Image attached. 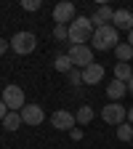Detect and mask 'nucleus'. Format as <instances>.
I'll return each mask as SVG.
<instances>
[{
  "label": "nucleus",
  "instance_id": "1",
  "mask_svg": "<svg viewBox=\"0 0 133 149\" xmlns=\"http://www.w3.org/2000/svg\"><path fill=\"white\" fill-rule=\"evenodd\" d=\"M93 32H96V27H93L91 16H77L69 24V43L72 45H88V40L93 37Z\"/></svg>",
  "mask_w": 133,
  "mask_h": 149
},
{
  "label": "nucleus",
  "instance_id": "2",
  "mask_svg": "<svg viewBox=\"0 0 133 149\" xmlns=\"http://www.w3.org/2000/svg\"><path fill=\"white\" fill-rule=\"evenodd\" d=\"M91 45L96 48V51H115L120 45V32L112 24L96 27V32H93V37H91Z\"/></svg>",
  "mask_w": 133,
  "mask_h": 149
},
{
  "label": "nucleus",
  "instance_id": "3",
  "mask_svg": "<svg viewBox=\"0 0 133 149\" xmlns=\"http://www.w3.org/2000/svg\"><path fill=\"white\" fill-rule=\"evenodd\" d=\"M101 120L104 123H109V125H123V123H128V109L120 104V101H109L104 109H101Z\"/></svg>",
  "mask_w": 133,
  "mask_h": 149
},
{
  "label": "nucleus",
  "instance_id": "4",
  "mask_svg": "<svg viewBox=\"0 0 133 149\" xmlns=\"http://www.w3.org/2000/svg\"><path fill=\"white\" fill-rule=\"evenodd\" d=\"M35 48H37V37H35V32H16V35L11 37V51H13V53L27 56V53H32Z\"/></svg>",
  "mask_w": 133,
  "mask_h": 149
},
{
  "label": "nucleus",
  "instance_id": "5",
  "mask_svg": "<svg viewBox=\"0 0 133 149\" xmlns=\"http://www.w3.org/2000/svg\"><path fill=\"white\" fill-rule=\"evenodd\" d=\"M0 99L6 101V107H8L11 112H22V109L27 107V101H24V91L19 88V85H6Z\"/></svg>",
  "mask_w": 133,
  "mask_h": 149
},
{
  "label": "nucleus",
  "instance_id": "6",
  "mask_svg": "<svg viewBox=\"0 0 133 149\" xmlns=\"http://www.w3.org/2000/svg\"><path fill=\"white\" fill-rule=\"evenodd\" d=\"M75 19H77V13H75V3H69V0H61V3L53 6V22L56 24H72Z\"/></svg>",
  "mask_w": 133,
  "mask_h": 149
},
{
  "label": "nucleus",
  "instance_id": "7",
  "mask_svg": "<svg viewBox=\"0 0 133 149\" xmlns=\"http://www.w3.org/2000/svg\"><path fill=\"white\" fill-rule=\"evenodd\" d=\"M69 59L75 61V67L85 69V67L93 64V48L91 45H72L69 48Z\"/></svg>",
  "mask_w": 133,
  "mask_h": 149
},
{
  "label": "nucleus",
  "instance_id": "8",
  "mask_svg": "<svg viewBox=\"0 0 133 149\" xmlns=\"http://www.w3.org/2000/svg\"><path fill=\"white\" fill-rule=\"evenodd\" d=\"M19 115H22V123H24V125H40V123L45 120V112H43L40 104H27Z\"/></svg>",
  "mask_w": 133,
  "mask_h": 149
},
{
  "label": "nucleus",
  "instance_id": "9",
  "mask_svg": "<svg viewBox=\"0 0 133 149\" xmlns=\"http://www.w3.org/2000/svg\"><path fill=\"white\" fill-rule=\"evenodd\" d=\"M51 125L56 130H72L75 128V115L67 112V109H56L53 115H51Z\"/></svg>",
  "mask_w": 133,
  "mask_h": 149
},
{
  "label": "nucleus",
  "instance_id": "10",
  "mask_svg": "<svg viewBox=\"0 0 133 149\" xmlns=\"http://www.w3.org/2000/svg\"><path fill=\"white\" fill-rule=\"evenodd\" d=\"M112 27H115L117 32H130L133 29V13L128 8H117L115 19H112Z\"/></svg>",
  "mask_w": 133,
  "mask_h": 149
},
{
  "label": "nucleus",
  "instance_id": "11",
  "mask_svg": "<svg viewBox=\"0 0 133 149\" xmlns=\"http://www.w3.org/2000/svg\"><path fill=\"white\" fill-rule=\"evenodd\" d=\"M112 19H115V8H109L107 3H101L96 11H93L91 22H93V27H107V24H112Z\"/></svg>",
  "mask_w": 133,
  "mask_h": 149
},
{
  "label": "nucleus",
  "instance_id": "12",
  "mask_svg": "<svg viewBox=\"0 0 133 149\" xmlns=\"http://www.w3.org/2000/svg\"><path fill=\"white\" fill-rule=\"evenodd\" d=\"M101 80H104V67L101 64H91V67L83 69V83L85 85H96Z\"/></svg>",
  "mask_w": 133,
  "mask_h": 149
},
{
  "label": "nucleus",
  "instance_id": "13",
  "mask_svg": "<svg viewBox=\"0 0 133 149\" xmlns=\"http://www.w3.org/2000/svg\"><path fill=\"white\" fill-rule=\"evenodd\" d=\"M128 93V83H120V80H112L109 85H107V96H109V101H120L123 96Z\"/></svg>",
  "mask_w": 133,
  "mask_h": 149
},
{
  "label": "nucleus",
  "instance_id": "14",
  "mask_svg": "<svg viewBox=\"0 0 133 149\" xmlns=\"http://www.w3.org/2000/svg\"><path fill=\"white\" fill-rule=\"evenodd\" d=\"M53 69H56V72H64V74H69V72L75 69V61L69 59V53H59V56L53 59Z\"/></svg>",
  "mask_w": 133,
  "mask_h": 149
},
{
  "label": "nucleus",
  "instance_id": "15",
  "mask_svg": "<svg viewBox=\"0 0 133 149\" xmlns=\"http://www.w3.org/2000/svg\"><path fill=\"white\" fill-rule=\"evenodd\" d=\"M115 56H117L120 64H130V61H133V45H130V43H120V45L115 48Z\"/></svg>",
  "mask_w": 133,
  "mask_h": 149
},
{
  "label": "nucleus",
  "instance_id": "16",
  "mask_svg": "<svg viewBox=\"0 0 133 149\" xmlns=\"http://www.w3.org/2000/svg\"><path fill=\"white\" fill-rule=\"evenodd\" d=\"M133 77V64H115V80H120V83H128Z\"/></svg>",
  "mask_w": 133,
  "mask_h": 149
},
{
  "label": "nucleus",
  "instance_id": "17",
  "mask_svg": "<svg viewBox=\"0 0 133 149\" xmlns=\"http://www.w3.org/2000/svg\"><path fill=\"white\" fill-rule=\"evenodd\" d=\"M19 125H22V115H19V112H8L6 120H3V128L13 133V130H19Z\"/></svg>",
  "mask_w": 133,
  "mask_h": 149
},
{
  "label": "nucleus",
  "instance_id": "18",
  "mask_svg": "<svg viewBox=\"0 0 133 149\" xmlns=\"http://www.w3.org/2000/svg\"><path fill=\"white\" fill-rule=\"evenodd\" d=\"M75 120H77L80 125H88V123L93 120V107H80L77 115H75Z\"/></svg>",
  "mask_w": 133,
  "mask_h": 149
},
{
  "label": "nucleus",
  "instance_id": "19",
  "mask_svg": "<svg viewBox=\"0 0 133 149\" xmlns=\"http://www.w3.org/2000/svg\"><path fill=\"white\" fill-rule=\"evenodd\" d=\"M117 141H133V125L130 123L117 125Z\"/></svg>",
  "mask_w": 133,
  "mask_h": 149
},
{
  "label": "nucleus",
  "instance_id": "20",
  "mask_svg": "<svg viewBox=\"0 0 133 149\" xmlns=\"http://www.w3.org/2000/svg\"><path fill=\"white\" fill-rule=\"evenodd\" d=\"M53 37L56 40H69V27L67 24H53Z\"/></svg>",
  "mask_w": 133,
  "mask_h": 149
},
{
  "label": "nucleus",
  "instance_id": "21",
  "mask_svg": "<svg viewBox=\"0 0 133 149\" xmlns=\"http://www.w3.org/2000/svg\"><path fill=\"white\" fill-rule=\"evenodd\" d=\"M67 77H69V85H80V83H83V72H80L77 67H75V69L67 74Z\"/></svg>",
  "mask_w": 133,
  "mask_h": 149
},
{
  "label": "nucleus",
  "instance_id": "22",
  "mask_svg": "<svg viewBox=\"0 0 133 149\" xmlns=\"http://www.w3.org/2000/svg\"><path fill=\"white\" fill-rule=\"evenodd\" d=\"M22 8L24 11H40L43 3H40V0H22Z\"/></svg>",
  "mask_w": 133,
  "mask_h": 149
},
{
  "label": "nucleus",
  "instance_id": "23",
  "mask_svg": "<svg viewBox=\"0 0 133 149\" xmlns=\"http://www.w3.org/2000/svg\"><path fill=\"white\" fill-rule=\"evenodd\" d=\"M69 139H72V141H83V130H80V128H72V130H69Z\"/></svg>",
  "mask_w": 133,
  "mask_h": 149
},
{
  "label": "nucleus",
  "instance_id": "24",
  "mask_svg": "<svg viewBox=\"0 0 133 149\" xmlns=\"http://www.w3.org/2000/svg\"><path fill=\"white\" fill-rule=\"evenodd\" d=\"M8 112H11V109L6 107V101H3V99H0V123L6 120V115H8Z\"/></svg>",
  "mask_w": 133,
  "mask_h": 149
},
{
  "label": "nucleus",
  "instance_id": "25",
  "mask_svg": "<svg viewBox=\"0 0 133 149\" xmlns=\"http://www.w3.org/2000/svg\"><path fill=\"white\" fill-rule=\"evenodd\" d=\"M8 48H11V40H3V37H0V56H3Z\"/></svg>",
  "mask_w": 133,
  "mask_h": 149
},
{
  "label": "nucleus",
  "instance_id": "26",
  "mask_svg": "<svg viewBox=\"0 0 133 149\" xmlns=\"http://www.w3.org/2000/svg\"><path fill=\"white\" fill-rule=\"evenodd\" d=\"M128 123H130V125H133V107H130V109H128Z\"/></svg>",
  "mask_w": 133,
  "mask_h": 149
},
{
  "label": "nucleus",
  "instance_id": "27",
  "mask_svg": "<svg viewBox=\"0 0 133 149\" xmlns=\"http://www.w3.org/2000/svg\"><path fill=\"white\" fill-rule=\"evenodd\" d=\"M128 93H130V96H133V77L128 80Z\"/></svg>",
  "mask_w": 133,
  "mask_h": 149
},
{
  "label": "nucleus",
  "instance_id": "28",
  "mask_svg": "<svg viewBox=\"0 0 133 149\" xmlns=\"http://www.w3.org/2000/svg\"><path fill=\"white\" fill-rule=\"evenodd\" d=\"M128 43H130V45H133V29H130V32H128Z\"/></svg>",
  "mask_w": 133,
  "mask_h": 149
}]
</instances>
